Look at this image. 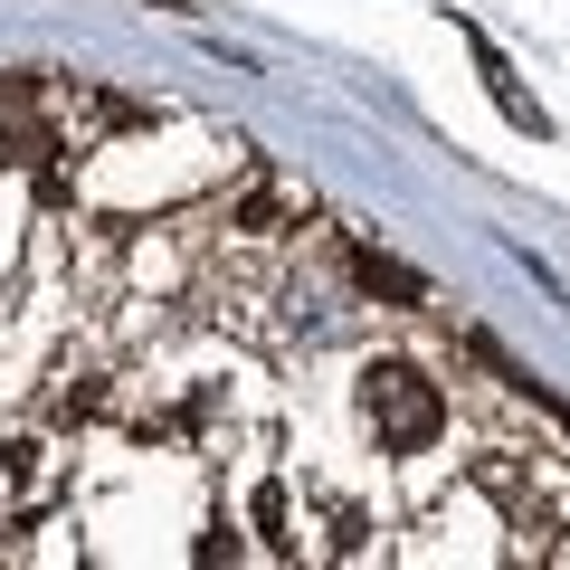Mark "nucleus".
<instances>
[{"label": "nucleus", "mask_w": 570, "mask_h": 570, "mask_svg": "<svg viewBox=\"0 0 570 570\" xmlns=\"http://www.w3.org/2000/svg\"><path fill=\"white\" fill-rule=\"evenodd\" d=\"M343 257H352V285H362V295H400V305H428V285L409 276V266H390V257H371L362 238H343Z\"/></svg>", "instance_id": "obj_4"}, {"label": "nucleus", "mask_w": 570, "mask_h": 570, "mask_svg": "<svg viewBox=\"0 0 570 570\" xmlns=\"http://www.w3.org/2000/svg\"><path fill=\"white\" fill-rule=\"evenodd\" d=\"M105 409H115V362H105V352H58L48 381H39V419L67 438V428L105 419Z\"/></svg>", "instance_id": "obj_3"}, {"label": "nucleus", "mask_w": 570, "mask_h": 570, "mask_svg": "<svg viewBox=\"0 0 570 570\" xmlns=\"http://www.w3.org/2000/svg\"><path fill=\"white\" fill-rule=\"evenodd\" d=\"M67 494V456H58V428H10L0 438V532L48 513Z\"/></svg>", "instance_id": "obj_2"}, {"label": "nucleus", "mask_w": 570, "mask_h": 570, "mask_svg": "<svg viewBox=\"0 0 570 570\" xmlns=\"http://www.w3.org/2000/svg\"><path fill=\"white\" fill-rule=\"evenodd\" d=\"M352 419H362V438L381 456H428L448 438V381H428L419 362L381 352V362L352 371Z\"/></svg>", "instance_id": "obj_1"}, {"label": "nucleus", "mask_w": 570, "mask_h": 570, "mask_svg": "<svg viewBox=\"0 0 570 570\" xmlns=\"http://www.w3.org/2000/svg\"><path fill=\"white\" fill-rule=\"evenodd\" d=\"M0 96H10V86H0Z\"/></svg>", "instance_id": "obj_5"}]
</instances>
